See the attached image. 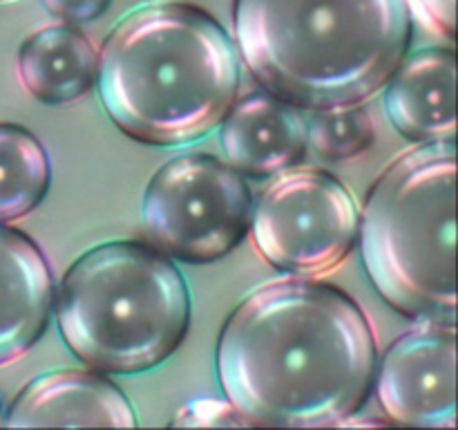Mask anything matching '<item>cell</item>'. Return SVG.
<instances>
[{
    "instance_id": "6da1fadb",
    "label": "cell",
    "mask_w": 458,
    "mask_h": 430,
    "mask_svg": "<svg viewBox=\"0 0 458 430\" xmlns=\"http://www.w3.org/2000/svg\"><path fill=\"white\" fill-rule=\"evenodd\" d=\"M378 352L352 296L327 282L280 280L226 318L215 367L253 426H343L367 401Z\"/></svg>"
},
{
    "instance_id": "7a4b0ae2",
    "label": "cell",
    "mask_w": 458,
    "mask_h": 430,
    "mask_svg": "<svg viewBox=\"0 0 458 430\" xmlns=\"http://www.w3.org/2000/svg\"><path fill=\"white\" fill-rule=\"evenodd\" d=\"M240 83L233 40L192 4H148L128 13L98 52L97 88L107 116L146 146L199 142L222 124Z\"/></svg>"
},
{
    "instance_id": "3957f363",
    "label": "cell",
    "mask_w": 458,
    "mask_h": 430,
    "mask_svg": "<svg viewBox=\"0 0 458 430\" xmlns=\"http://www.w3.org/2000/svg\"><path fill=\"white\" fill-rule=\"evenodd\" d=\"M237 49L267 92L298 110L360 106L411 36L407 0H235Z\"/></svg>"
},
{
    "instance_id": "277c9868",
    "label": "cell",
    "mask_w": 458,
    "mask_h": 430,
    "mask_svg": "<svg viewBox=\"0 0 458 430\" xmlns=\"http://www.w3.org/2000/svg\"><path fill=\"white\" fill-rule=\"evenodd\" d=\"M56 322L76 358L103 374H141L173 357L191 325L182 271L143 242H106L63 276Z\"/></svg>"
},
{
    "instance_id": "5b68a950",
    "label": "cell",
    "mask_w": 458,
    "mask_h": 430,
    "mask_svg": "<svg viewBox=\"0 0 458 430\" xmlns=\"http://www.w3.org/2000/svg\"><path fill=\"white\" fill-rule=\"evenodd\" d=\"M454 142L423 143L398 157L367 193L358 236L365 271L396 312L454 321Z\"/></svg>"
},
{
    "instance_id": "8992f818",
    "label": "cell",
    "mask_w": 458,
    "mask_h": 430,
    "mask_svg": "<svg viewBox=\"0 0 458 430\" xmlns=\"http://www.w3.org/2000/svg\"><path fill=\"white\" fill-rule=\"evenodd\" d=\"M250 204L244 175L213 155L188 152L152 175L143 193L141 222L161 254L206 264L244 240Z\"/></svg>"
},
{
    "instance_id": "52a82bcc",
    "label": "cell",
    "mask_w": 458,
    "mask_h": 430,
    "mask_svg": "<svg viewBox=\"0 0 458 430\" xmlns=\"http://www.w3.org/2000/svg\"><path fill=\"white\" fill-rule=\"evenodd\" d=\"M360 213L340 179L325 170L282 175L250 211V237L271 267L320 276L338 267L358 240Z\"/></svg>"
},
{
    "instance_id": "ba28073f",
    "label": "cell",
    "mask_w": 458,
    "mask_h": 430,
    "mask_svg": "<svg viewBox=\"0 0 458 430\" xmlns=\"http://www.w3.org/2000/svg\"><path fill=\"white\" fill-rule=\"evenodd\" d=\"M376 397L403 426H456L454 321H423L398 336L376 366Z\"/></svg>"
},
{
    "instance_id": "9c48e42d",
    "label": "cell",
    "mask_w": 458,
    "mask_h": 430,
    "mask_svg": "<svg viewBox=\"0 0 458 430\" xmlns=\"http://www.w3.org/2000/svg\"><path fill=\"white\" fill-rule=\"evenodd\" d=\"M226 161L240 175L267 179L300 164L307 152V119L271 92L235 101L219 124Z\"/></svg>"
},
{
    "instance_id": "30bf717a",
    "label": "cell",
    "mask_w": 458,
    "mask_h": 430,
    "mask_svg": "<svg viewBox=\"0 0 458 430\" xmlns=\"http://www.w3.org/2000/svg\"><path fill=\"white\" fill-rule=\"evenodd\" d=\"M137 424L123 390L106 376L85 370H56L38 376L18 392L3 419V426L13 428H134Z\"/></svg>"
},
{
    "instance_id": "8fae6325",
    "label": "cell",
    "mask_w": 458,
    "mask_h": 430,
    "mask_svg": "<svg viewBox=\"0 0 458 430\" xmlns=\"http://www.w3.org/2000/svg\"><path fill=\"white\" fill-rule=\"evenodd\" d=\"M385 108L410 142H454L456 58L452 49H420L389 76Z\"/></svg>"
},
{
    "instance_id": "7c38bea8",
    "label": "cell",
    "mask_w": 458,
    "mask_h": 430,
    "mask_svg": "<svg viewBox=\"0 0 458 430\" xmlns=\"http://www.w3.org/2000/svg\"><path fill=\"white\" fill-rule=\"evenodd\" d=\"M52 307L45 255L25 233L0 224V366L22 357L45 334Z\"/></svg>"
},
{
    "instance_id": "4fadbf2b",
    "label": "cell",
    "mask_w": 458,
    "mask_h": 430,
    "mask_svg": "<svg viewBox=\"0 0 458 430\" xmlns=\"http://www.w3.org/2000/svg\"><path fill=\"white\" fill-rule=\"evenodd\" d=\"M98 52L92 40L72 25L43 27L18 52L22 88L47 106L83 99L97 83Z\"/></svg>"
},
{
    "instance_id": "5bb4252c",
    "label": "cell",
    "mask_w": 458,
    "mask_h": 430,
    "mask_svg": "<svg viewBox=\"0 0 458 430\" xmlns=\"http://www.w3.org/2000/svg\"><path fill=\"white\" fill-rule=\"evenodd\" d=\"M52 166L27 128L0 124V222L30 215L49 191Z\"/></svg>"
},
{
    "instance_id": "9a60e30c",
    "label": "cell",
    "mask_w": 458,
    "mask_h": 430,
    "mask_svg": "<svg viewBox=\"0 0 458 430\" xmlns=\"http://www.w3.org/2000/svg\"><path fill=\"white\" fill-rule=\"evenodd\" d=\"M313 112L316 115L307 121V137L322 159H352L374 142V125L362 108L343 106Z\"/></svg>"
},
{
    "instance_id": "2e32d148",
    "label": "cell",
    "mask_w": 458,
    "mask_h": 430,
    "mask_svg": "<svg viewBox=\"0 0 458 430\" xmlns=\"http://www.w3.org/2000/svg\"><path fill=\"white\" fill-rule=\"evenodd\" d=\"M173 426H253L231 401L222 399H195L174 417Z\"/></svg>"
},
{
    "instance_id": "e0dca14e",
    "label": "cell",
    "mask_w": 458,
    "mask_h": 430,
    "mask_svg": "<svg viewBox=\"0 0 458 430\" xmlns=\"http://www.w3.org/2000/svg\"><path fill=\"white\" fill-rule=\"evenodd\" d=\"M407 4L429 34L454 39L456 0H407Z\"/></svg>"
},
{
    "instance_id": "ac0fdd59",
    "label": "cell",
    "mask_w": 458,
    "mask_h": 430,
    "mask_svg": "<svg viewBox=\"0 0 458 430\" xmlns=\"http://www.w3.org/2000/svg\"><path fill=\"white\" fill-rule=\"evenodd\" d=\"M43 7L63 22H89L110 7V0H43Z\"/></svg>"
},
{
    "instance_id": "d6986e66",
    "label": "cell",
    "mask_w": 458,
    "mask_h": 430,
    "mask_svg": "<svg viewBox=\"0 0 458 430\" xmlns=\"http://www.w3.org/2000/svg\"><path fill=\"white\" fill-rule=\"evenodd\" d=\"M0 426H3V408H0Z\"/></svg>"
}]
</instances>
